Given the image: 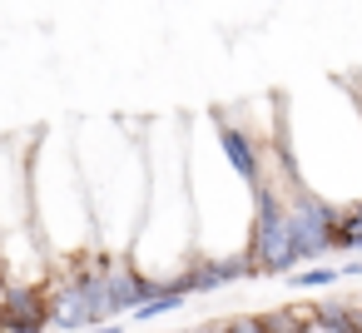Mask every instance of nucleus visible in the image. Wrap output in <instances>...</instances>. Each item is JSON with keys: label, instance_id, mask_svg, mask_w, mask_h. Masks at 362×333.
<instances>
[{"label": "nucleus", "instance_id": "7ed1b4c3", "mask_svg": "<svg viewBox=\"0 0 362 333\" xmlns=\"http://www.w3.org/2000/svg\"><path fill=\"white\" fill-rule=\"evenodd\" d=\"M149 149V204L129 249V264L154 278L174 283L194 264V199H189V120H149L144 125Z\"/></svg>", "mask_w": 362, "mask_h": 333}, {"label": "nucleus", "instance_id": "39448f33", "mask_svg": "<svg viewBox=\"0 0 362 333\" xmlns=\"http://www.w3.org/2000/svg\"><path fill=\"white\" fill-rule=\"evenodd\" d=\"M30 224L55 269H70L100 249L70 130H40V140H30Z\"/></svg>", "mask_w": 362, "mask_h": 333}, {"label": "nucleus", "instance_id": "f03ea898", "mask_svg": "<svg viewBox=\"0 0 362 333\" xmlns=\"http://www.w3.org/2000/svg\"><path fill=\"white\" fill-rule=\"evenodd\" d=\"M70 145H75L85 189H90L100 249L129 259L139 219H144V204H149L144 130L129 125V120H75L70 125Z\"/></svg>", "mask_w": 362, "mask_h": 333}, {"label": "nucleus", "instance_id": "6e6552de", "mask_svg": "<svg viewBox=\"0 0 362 333\" xmlns=\"http://www.w3.org/2000/svg\"><path fill=\"white\" fill-rule=\"evenodd\" d=\"M0 328L6 333H45L50 328V293H45V283L0 293Z\"/></svg>", "mask_w": 362, "mask_h": 333}, {"label": "nucleus", "instance_id": "0eeeda50", "mask_svg": "<svg viewBox=\"0 0 362 333\" xmlns=\"http://www.w3.org/2000/svg\"><path fill=\"white\" fill-rule=\"evenodd\" d=\"M30 229V140H0V239Z\"/></svg>", "mask_w": 362, "mask_h": 333}, {"label": "nucleus", "instance_id": "423d86ee", "mask_svg": "<svg viewBox=\"0 0 362 333\" xmlns=\"http://www.w3.org/2000/svg\"><path fill=\"white\" fill-rule=\"evenodd\" d=\"M45 293H50V328L80 333V328H95V323L129 318L144 298L169 293V283L144 278L124 254L95 249L90 259H80L70 269H55L50 283H45Z\"/></svg>", "mask_w": 362, "mask_h": 333}, {"label": "nucleus", "instance_id": "f257e3e1", "mask_svg": "<svg viewBox=\"0 0 362 333\" xmlns=\"http://www.w3.org/2000/svg\"><path fill=\"white\" fill-rule=\"evenodd\" d=\"M278 140L308 194L327 209L362 204V85L313 80L278 100Z\"/></svg>", "mask_w": 362, "mask_h": 333}, {"label": "nucleus", "instance_id": "1a4fd4ad", "mask_svg": "<svg viewBox=\"0 0 362 333\" xmlns=\"http://www.w3.org/2000/svg\"><path fill=\"white\" fill-rule=\"evenodd\" d=\"M184 303H189V298H184L179 288H169V293H159V298H144V303H139V308H134L129 318H134V323H159V318H169V313H179Z\"/></svg>", "mask_w": 362, "mask_h": 333}, {"label": "nucleus", "instance_id": "20e7f679", "mask_svg": "<svg viewBox=\"0 0 362 333\" xmlns=\"http://www.w3.org/2000/svg\"><path fill=\"white\" fill-rule=\"evenodd\" d=\"M189 199H194V259H248L258 224V179L233 164L214 115L189 120Z\"/></svg>", "mask_w": 362, "mask_h": 333}, {"label": "nucleus", "instance_id": "9b49d317", "mask_svg": "<svg viewBox=\"0 0 362 333\" xmlns=\"http://www.w3.org/2000/svg\"><path fill=\"white\" fill-rule=\"evenodd\" d=\"M80 333H124V318L119 323H95V328H80Z\"/></svg>", "mask_w": 362, "mask_h": 333}, {"label": "nucleus", "instance_id": "9d476101", "mask_svg": "<svg viewBox=\"0 0 362 333\" xmlns=\"http://www.w3.org/2000/svg\"><path fill=\"white\" fill-rule=\"evenodd\" d=\"M223 333H273V323H268V318H258V313H238V318H228V323H223Z\"/></svg>", "mask_w": 362, "mask_h": 333}]
</instances>
